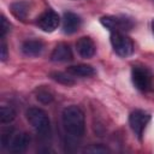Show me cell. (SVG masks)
<instances>
[{"instance_id": "obj_1", "label": "cell", "mask_w": 154, "mask_h": 154, "mask_svg": "<svg viewBox=\"0 0 154 154\" xmlns=\"http://www.w3.org/2000/svg\"><path fill=\"white\" fill-rule=\"evenodd\" d=\"M65 131L73 137H82L85 131V120L83 111L77 106H69L61 114Z\"/></svg>"}, {"instance_id": "obj_2", "label": "cell", "mask_w": 154, "mask_h": 154, "mask_svg": "<svg viewBox=\"0 0 154 154\" xmlns=\"http://www.w3.org/2000/svg\"><path fill=\"white\" fill-rule=\"evenodd\" d=\"M26 119L41 137H48L51 135V120L43 109L38 107H30L26 111Z\"/></svg>"}, {"instance_id": "obj_3", "label": "cell", "mask_w": 154, "mask_h": 154, "mask_svg": "<svg viewBox=\"0 0 154 154\" xmlns=\"http://www.w3.org/2000/svg\"><path fill=\"white\" fill-rule=\"evenodd\" d=\"M111 45L113 47V51L119 57H123V58L131 55L134 52L132 41L128 36H125L124 34L118 32V31H114L111 35Z\"/></svg>"}, {"instance_id": "obj_4", "label": "cell", "mask_w": 154, "mask_h": 154, "mask_svg": "<svg viewBox=\"0 0 154 154\" xmlns=\"http://www.w3.org/2000/svg\"><path fill=\"white\" fill-rule=\"evenodd\" d=\"M101 24L107 28L111 31H118L120 32L122 30H130L134 26V22L130 18L126 17H114V16H106L100 19Z\"/></svg>"}, {"instance_id": "obj_5", "label": "cell", "mask_w": 154, "mask_h": 154, "mask_svg": "<svg viewBox=\"0 0 154 154\" xmlns=\"http://www.w3.org/2000/svg\"><path fill=\"white\" fill-rule=\"evenodd\" d=\"M149 120H150V116L144 111L136 109V111L130 113L129 124H130L131 130L135 132V135L138 138H141V136L143 134V130L147 126V124L149 123Z\"/></svg>"}, {"instance_id": "obj_6", "label": "cell", "mask_w": 154, "mask_h": 154, "mask_svg": "<svg viewBox=\"0 0 154 154\" xmlns=\"http://www.w3.org/2000/svg\"><path fill=\"white\" fill-rule=\"evenodd\" d=\"M131 79L134 85L141 91H147L152 87V77L149 72L143 67L134 66L131 71Z\"/></svg>"}, {"instance_id": "obj_7", "label": "cell", "mask_w": 154, "mask_h": 154, "mask_svg": "<svg viewBox=\"0 0 154 154\" xmlns=\"http://www.w3.org/2000/svg\"><path fill=\"white\" fill-rule=\"evenodd\" d=\"M59 22H60V18H59L58 13L54 12L53 10H47L37 18L36 24L38 25V28L41 30H43L46 32H52L58 28Z\"/></svg>"}, {"instance_id": "obj_8", "label": "cell", "mask_w": 154, "mask_h": 154, "mask_svg": "<svg viewBox=\"0 0 154 154\" xmlns=\"http://www.w3.org/2000/svg\"><path fill=\"white\" fill-rule=\"evenodd\" d=\"M81 18L73 12H65L63 18V31L67 35L76 32L81 26Z\"/></svg>"}, {"instance_id": "obj_9", "label": "cell", "mask_w": 154, "mask_h": 154, "mask_svg": "<svg viewBox=\"0 0 154 154\" xmlns=\"http://www.w3.org/2000/svg\"><path fill=\"white\" fill-rule=\"evenodd\" d=\"M76 47H77L78 54H79L82 58L89 59V58H91V57L95 54V43H94L93 40H91L90 37H88V36L81 37V38L77 41Z\"/></svg>"}, {"instance_id": "obj_10", "label": "cell", "mask_w": 154, "mask_h": 154, "mask_svg": "<svg viewBox=\"0 0 154 154\" xmlns=\"http://www.w3.org/2000/svg\"><path fill=\"white\" fill-rule=\"evenodd\" d=\"M72 59V51L69 45L66 43H59L55 46L51 54V60L55 63H63Z\"/></svg>"}, {"instance_id": "obj_11", "label": "cell", "mask_w": 154, "mask_h": 154, "mask_svg": "<svg viewBox=\"0 0 154 154\" xmlns=\"http://www.w3.org/2000/svg\"><path fill=\"white\" fill-rule=\"evenodd\" d=\"M29 143H30V136L26 132H19L12 138V141L10 143V152L23 153L28 148Z\"/></svg>"}, {"instance_id": "obj_12", "label": "cell", "mask_w": 154, "mask_h": 154, "mask_svg": "<svg viewBox=\"0 0 154 154\" xmlns=\"http://www.w3.org/2000/svg\"><path fill=\"white\" fill-rule=\"evenodd\" d=\"M43 51V43L38 40H26L22 45V52L28 57H37Z\"/></svg>"}, {"instance_id": "obj_13", "label": "cell", "mask_w": 154, "mask_h": 154, "mask_svg": "<svg viewBox=\"0 0 154 154\" xmlns=\"http://www.w3.org/2000/svg\"><path fill=\"white\" fill-rule=\"evenodd\" d=\"M10 10H11V13L19 20H25L28 14H29V11H30V6L28 2L25 1H16L13 4H11L10 6Z\"/></svg>"}, {"instance_id": "obj_14", "label": "cell", "mask_w": 154, "mask_h": 154, "mask_svg": "<svg viewBox=\"0 0 154 154\" xmlns=\"http://www.w3.org/2000/svg\"><path fill=\"white\" fill-rule=\"evenodd\" d=\"M67 72L73 76H77V77H91L95 75L94 67L90 65H87V64H78V65L69 66Z\"/></svg>"}, {"instance_id": "obj_15", "label": "cell", "mask_w": 154, "mask_h": 154, "mask_svg": "<svg viewBox=\"0 0 154 154\" xmlns=\"http://www.w3.org/2000/svg\"><path fill=\"white\" fill-rule=\"evenodd\" d=\"M51 78L60 84H64V85H73L75 84V81L72 77H70L67 73H64V72H52L51 73Z\"/></svg>"}, {"instance_id": "obj_16", "label": "cell", "mask_w": 154, "mask_h": 154, "mask_svg": "<svg viewBox=\"0 0 154 154\" xmlns=\"http://www.w3.org/2000/svg\"><path fill=\"white\" fill-rule=\"evenodd\" d=\"M14 118H16V111H14L12 107L2 106V107L0 108V122H1L2 124L11 123Z\"/></svg>"}, {"instance_id": "obj_17", "label": "cell", "mask_w": 154, "mask_h": 154, "mask_svg": "<svg viewBox=\"0 0 154 154\" xmlns=\"http://www.w3.org/2000/svg\"><path fill=\"white\" fill-rule=\"evenodd\" d=\"M36 99H37L40 102L47 105V103H51V102L53 101L54 96H53V94H52L48 89L40 88V89L36 90Z\"/></svg>"}, {"instance_id": "obj_18", "label": "cell", "mask_w": 154, "mask_h": 154, "mask_svg": "<svg viewBox=\"0 0 154 154\" xmlns=\"http://www.w3.org/2000/svg\"><path fill=\"white\" fill-rule=\"evenodd\" d=\"M12 134H13V129L12 128L6 129V130L2 131V134H1V144H2V147H7L11 143Z\"/></svg>"}, {"instance_id": "obj_19", "label": "cell", "mask_w": 154, "mask_h": 154, "mask_svg": "<svg viewBox=\"0 0 154 154\" xmlns=\"http://www.w3.org/2000/svg\"><path fill=\"white\" fill-rule=\"evenodd\" d=\"M10 28H11V25L7 22V19L4 16H1V38H4L5 35L10 31Z\"/></svg>"}, {"instance_id": "obj_20", "label": "cell", "mask_w": 154, "mask_h": 154, "mask_svg": "<svg viewBox=\"0 0 154 154\" xmlns=\"http://www.w3.org/2000/svg\"><path fill=\"white\" fill-rule=\"evenodd\" d=\"M85 152H87V153H106V152H108V149H107L106 147H102L101 144H97V146L94 144V146L87 148Z\"/></svg>"}, {"instance_id": "obj_21", "label": "cell", "mask_w": 154, "mask_h": 154, "mask_svg": "<svg viewBox=\"0 0 154 154\" xmlns=\"http://www.w3.org/2000/svg\"><path fill=\"white\" fill-rule=\"evenodd\" d=\"M6 58H7V46L2 41L1 42V60H6Z\"/></svg>"}, {"instance_id": "obj_22", "label": "cell", "mask_w": 154, "mask_h": 154, "mask_svg": "<svg viewBox=\"0 0 154 154\" xmlns=\"http://www.w3.org/2000/svg\"><path fill=\"white\" fill-rule=\"evenodd\" d=\"M152 30H153V34H154V19H153V22H152Z\"/></svg>"}]
</instances>
